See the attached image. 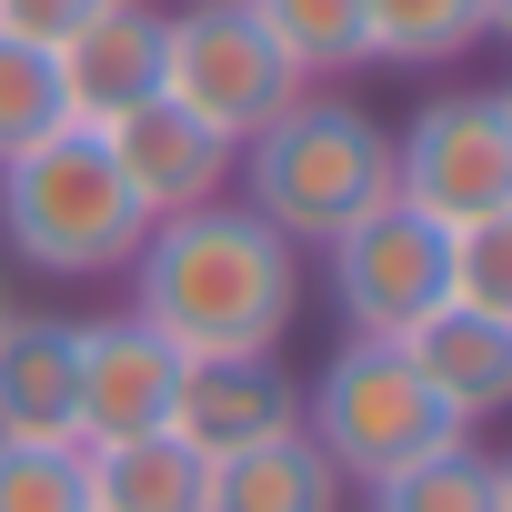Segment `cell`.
<instances>
[{
  "label": "cell",
  "mask_w": 512,
  "mask_h": 512,
  "mask_svg": "<svg viewBox=\"0 0 512 512\" xmlns=\"http://www.w3.org/2000/svg\"><path fill=\"white\" fill-rule=\"evenodd\" d=\"M131 312L181 362L282 352V332L302 312V251L272 221H251L241 201H201V211L141 231V251H131Z\"/></svg>",
  "instance_id": "cell-1"
},
{
  "label": "cell",
  "mask_w": 512,
  "mask_h": 512,
  "mask_svg": "<svg viewBox=\"0 0 512 512\" xmlns=\"http://www.w3.org/2000/svg\"><path fill=\"white\" fill-rule=\"evenodd\" d=\"M231 181H241L251 221H272L292 251H312V241H332V231H352L362 211L392 201V131L362 101L302 91L292 111H272L262 131L241 141Z\"/></svg>",
  "instance_id": "cell-2"
},
{
  "label": "cell",
  "mask_w": 512,
  "mask_h": 512,
  "mask_svg": "<svg viewBox=\"0 0 512 512\" xmlns=\"http://www.w3.org/2000/svg\"><path fill=\"white\" fill-rule=\"evenodd\" d=\"M141 231L151 221L131 211L101 131H81V121H61L31 151L0 161V241H11L31 272H51V282H111V272H131Z\"/></svg>",
  "instance_id": "cell-3"
},
{
  "label": "cell",
  "mask_w": 512,
  "mask_h": 512,
  "mask_svg": "<svg viewBox=\"0 0 512 512\" xmlns=\"http://www.w3.org/2000/svg\"><path fill=\"white\" fill-rule=\"evenodd\" d=\"M302 432H312V452L342 472V482H382V472H402V462H422L432 442H452L462 422L442 412V392L422 382V362L402 352V342H372V332H352L312 382H302Z\"/></svg>",
  "instance_id": "cell-4"
},
{
  "label": "cell",
  "mask_w": 512,
  "mask_h": 512,
  "mask_svg": "<svg viewBox=\"0 0 512 512\" xmlns=\"http://www.w3.org/2000/svg\"><path fill=\"white\" fill-rule=\"evenodd\" d=\"M302 91L312 81L282 61V41L262 21H251V0H181V11H161V101H181L221 141H251Z\"/></svg>",
  "instance_id": "cell-5"
},
{
  "label": "cell",
  "mask_w": 512,
  "mask_h": 512,
  "mask_svg": "<svg viewBox=\"0 0 512 512\" xmlns=\"http://www.w3.org/2000/svg\"><path fill=\"white\" fill-rule=\"evenodd\" d=\"M392 201H412L442 231H462L482 211H512V121H502V91H432L392 131Z\"/></svg>",
  "instance_id": "cell-6"
},
{
  "label": "cell",
  "mask_w": 512,
  "mask_h": 512,
  "mask_svg": "<svg viewBox=\"0 0 512 512\" xmlns=\"http://www.w3.org/2000/svg\"><path fill=\"white\" fill-rule=\"evenodd\" d=\"M322 251H332V302H342V322H352V332L402 342L412 322H432V312H442V251H452V231H442V221H422L412 201L362 211V221H352V231H332Z\"/></svg>",
  "instance_id": "cell-7"
},
{
  "label": "cell",
  "mask_w": 512,
  "mask_h": 512,
  "mask_svg": "<svg viewBox=\"0 0 512 512\" xmlns=\"http://www.w3.org/2000/svg\"><path fill=\"white\" fill-rule=\"evenodd\" d=\"M181 352L141 322V312H101L71 322V392H81V452L91 442H131V432H171L181 402Z\"/></svg>",
  "instance_id": "cell-8"
},
{
  "label": "cell",
  "mask_w": 512,
  "mask_h": 512,
  "mask_svg": "<svg viewBox=\"0 0 512 512\" xmlns=\"http://www.w3.org/2000/svg\"><path fill=\"white\" fill-rule=\"evenodd\" d=\"M101 151H111V171H121V191H131V211L141 221H181V211H201V201H221L231 191V161H241V141H221L211 121H191L181 101H141V111H121L111 131H101Z\"/></svg>",
  "instance_id": "cell-9"
},
{
  "label": "cell",
  "mask_w": 512,
  "mask_h": 512,
  "mask_svg": "<svg viewBox=\"0 0 512 512\" xmlns=\"http://www.w3.org/2000/svg\"><path fill=\"white\" fill-rule=\"evenodd\" d=\"M171 432H181L201 462L262 452V442L302 432V382L282 372V352H251V362H191V372H181V402H171Z\"/></svg>",
  "instance_id": "cell-10"
},
{
  "label": "cell",
  "mask_w": 512,
  "mask_h": 512,
  "mask_svg": "<svg viewBox=\"0 0 512 512\" xmlns=\"http://www.w3.org/2000/svg\"><path fill=\"white\" fill-rule=\"evenodd\" d=\"M51 71H61V111L81 131H111L121 111H141L161 91V11L151 0H101V11L51 51Z\"/></svg>",
  "instance_id": "cell-11"
},
{
  "label": "cell",
  "mask_w": 512,
  "mask_h": 512,
  "mask_svg": "<svg viewBox=\"0 0 512 512\" xmlns=\"http://www.w3.org/2000/svg\"><path fill=\"white\" fill-rule=\"evenodd\" d=\"M0 442H81L71 392V322L61 312H0Z\"/></svg>",
  "instance_id": "cell-12"
},
{
  "label": "cell",
  "mask_w": 512,
  "mask_h": 512,
  "mask_svg": "<svg viewBox=\"0 0 512 512\" xmlns=\"http://www.w3.org/2000/svg\"><path fill=\"white\" fill-rule=\"evenodd\" d=\"M402 352L422 362V382L442 392V412L472 432V422H492V412H512V322H492V312H432V322H412L402 332Z\"/></svg>",
  "instance_id": "cell-13"
},
{
  "label": "cell",
  "mask_w": 512,
  "mask_h": 512,
  "mask_svg": "<svg viewBox=\"0 0 512 512\" xmlns=\"http://www.w3.org/2000/svg\"><path fill=\"white\" fill-rule=\"evenodd\" d=\"M91 512H201L211 502V462L181 432H131V442H91L81 452Z\"/></svg>",
  "instance_id": "cell-14"
},
{
  "label": "cell",
  "mask_w": 512,
  "mask_h": 512,
  "mask_svg": "<svg viewBox=\"0 0 512 512\" xmlns=\"http://www.w3.org/2000/svg\"><path fill=\"white\" fill-rule=\"evenodd\" d=\"M342 502H352V482L312 452V432H282L262 452L211 462V502L201 512H342Z\"/></svg>",
  "instance_id": "cell-15"
},
{
  "label": "cell",
  "mask_w": 512,
  "mask_h": 512,
  "mask_svg": "<svg viewBox=\"0 0 512 512\" xmlns=\"http://www.w3.org/2000/svg\"><path fill=\"white\" fill-rule=\"evenodd\" d=\"M482 41V0H362V51L392 71H442Z\"/></svg>",
  "instance_id": "cell-16"
},
{
  "label": "cell",
  "mask_w": 512,
  "mask_h": 512,
  "mask_svg": "<svg viewBox=\"0 0 512 512\" xmlns=\"http://www.w3.org/2000/svg\"><path fill=\"white\" fill-rule=\"evenodd\" d=\"M251 21L282 41V61H292L302 81L372 71V51H362V0H251Z\"/></svg>",
  "instance_id": "cell-17"
},
{
  "label": "cell",
  "mask_w": 512,
  "mask_h": 512,
  "mask_svg": "<svg viewBox=\"0 0 512 512\" xmlns=\"http://www.w3.org/2000/svg\"><path fill=\"white\" fill-rule=\"evenodd\" d=\"M372 512H492V452H482L472 432H452V442H432L422 462L382 472V482H372Z\"/></svg>",
  "instance_id": "cell-18"
},
{
  "label": "cell",
  "mask_w": 512,
  "mask_h": 512,
  "mask_svg": "<svg viewBox=\"0 0 512 512\" xmlns=\"http://www.w3.org/2000/svg\"><path fill=\"white\" fill-rule=\"evenodd\" d=\"M442 302L512 322V211H482V221L452 231V251H442Z\"/></svg>",
  "instance_id": "cell-19"
},
{
  "label": "cell",
  "mask_w": 512,
  "mask_h": 512,
  "mask_svg": "<svg viewBox=\"0 0 512 512\" xmlns=\"http://www.w3.org/2000/svg\"><path fill=\"white\" fill-rule=\"evenodd\" d=\"M0 512H91L81 442H0Z\"/></svg>",
  "instance_id": "cell-20"
},
{
  "label": "cell",
  "mask_w": 512,
  "mask_h": 512,
  "mask_svg": "<svg viewBox=\"0 0 512 512\" xmlns=\"http://www.w3.org/2000/svg\"><path fill=\"white\" fill-rule=\"evenodd\" d=\"M61 121H71V111H61V71H51V51L0 41V161L31 151V141L61 131Z\"/></svg>",
  "instance_id": "cell-21"
},
{
  "label": "cell",
  "mask_w": 512,
  "mask_h": 512,
  "mask_svg": "<svg viewBox=\"0 0 512 512\" xmlns=\"http://www.w3.org/2000/svg\"><path fill=\"white\" fill-rule=\"evenodd\" d=\"M101 0H0V41H31V51H61Z\"/></svg>",
  "instance_id": "cell-22"
},
{
  "label": "cell",
  "mask_w": 512,
  "mask_h": 512,
  "mask_svg": "<svg viewBox=\"0 0 512 512\" xmlns=\"http://www.w3.org/2000/svg\"><path fill=\"white\" fill-rule=\"evenodd\" d=\"M482 41H512V0H482Z\"/></svg>",
  "instance_id": "cell-23"
},
{
  "label": "cell",
  "mask_w": 512,
  "mask_h": 512,
  "mask_svg": "<svg viewBox=\"0 0 512 512\" xmlns=\"http://www.w3.org/2000/svg\"><path fill=\"white\" fill-rule=\"evenodd\" d=\"M492 512H512V452L492 462Z\"/></svg>",
  "instance_id": "cell-24"
},
{
  "label": "cell",
  "mask_w": 512,
  "mask_h": 512,
  "mask_svg": "<svg viewBox=\"0 0 512 512\" xmlns=\"http://www.w3.org/2000/svg\"><path fill=\"white\" fill-rule=\"evenodd\" d=\"M502 121H512V81H502Z\"/></svg>",
  "instance_id": "cell-25"
},
{
  "label": "cell",
  "mask_w": 512,
  "mask_h": 512,
  "mask_svg": "<svg viewBox=\"0 0 512 512\" xmlns=\"http://www.w3.org/2000/svg\"><path fill=\"white\" fill-rule=\"evenodd\" d=\"M0 312H11V282H0Z\"/></svg>",
  "instance_id": "cell-26"
}]
</instances>
